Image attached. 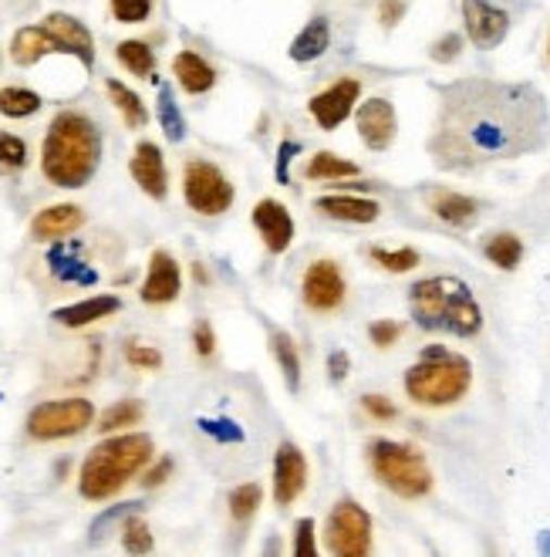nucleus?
I'll use <instances>...</instances> for the list:
<instances>
[{"label": "nucleus", "mask_w": 550, "mask_h": 557, "mask_svg": "<svg viewBox=\"0 0 550 557\" xmlns=\"http://www.w3.org/2000/svg\"><path fill=\"white\" fill-rule=\"evenodd\" d=\"M550 139V109L527 82L463 78L439 91L429 152L439 170L470 173L500 159H521Z\"/></svg>", "instance_id": "nucleus-1"}, {"label": "nucleus", "mask_w": 550, "mask_h": 557, "mask_svg": "<svg viewBox=\"0 0 550 557\" xmlns=\"http://www.w3.org/2000/svg\"><path fill=\"white\" fill-rule=\"evenodd\" d=\"M102 136L95 122L82 112H58L48 125L41 146V173L61 189H82L99 173Z\"/></svg>", "instance_id": "nucleus-2"}, {"label": "nucleus", "mask_w": 550, "mask_h": 557, "mask_svg": "<svg viewBox=\"0 0 550 557\" xmlns=\"http://www.w3.org/2000/svg\"><path fill=\"white\" fill-rule=\"evenodd\" d=\"M412 321L426 332H442L457 338H473L483 332V311L473 290L460 277H426L409 287Z\"/></svg>", "instance_id": "nucleus-3"}, {"label": "nucleus", "mask_w": 550, "mask_h": 557, "mask_svg": "<svg viewBox=\"0 0 550 557\" xmlns=\"http://www.w3.org/2000/svg\"><path fill=\"white\" fill-rule=\"evenodd\" d=\"M152 463V436L146 433H122L112 440H102L95 446L78 473V494L91 504L112 500L122 494L125 483H133L136 473H142Z\"/></svg>", "instance_id": "nucleus-4"}, {"label": "nucleus", "mask_w": 550, "mask_h": 557, "mask_svg": "<svg viewBox=\"0 0 550 557\" xmlns=\"http://www.w3.org/2000/svg\"><path fill=\"white\" fill-rule=\"evenodd\" d=\"M473 385V366L470 358L449 351L442 345H429L418 362L405 372V396L415 406L442 409L460 403Z\"/></svg>", "instance_id": "nucleus-5"}, {"label": "nucleus", "mask_w": 550, "mask_h": 557, "mask_svg": "<svg viewBox=\"0 0 550 557\" xmlns=\"http://www.w3.org/2000/svg\"><path fill=\"white\" fill-rule=\"evenodd\" d=\"M368 460H372V473L378 476V483L388 486L402 500H418L433 490V470L426 463V456L409 443L375 440L368 446Z\"/></svg>", "instance_id": "nucleus-6"}, {"label": "nucleus", "mask_w": 550, "mask_h": 557, "mask_svg": "<svg viewBox=\"0 0 550 557\" xmlns=\"http://www.w3.org/2000/svg\"><path fill=\"white\" fill-rule=\"evenodd\" d=\"M183 196L186 207L200 216H223L234 207V183L223 176L220 166L207 159H189L183 170Z\"/></svg>", "instance_id": "nucleus-7"}, {"label": "nucleus", "mask_w": 550, "mask_h": 557, "mask_svg": "<svg viewBox=\"0 0 550 557\" xmlns=\"http://www.w3.org/2000/svg\"><path fill=\"white\" fill-rule=\"evenodd\" d=\"M91 422H95V406L88 399H54V403H41L30 409L27 436L41 443H54V440L85 433Z\"/></svg>", "instance_id": "nucleus-8"}, {"label": "nucleus", "mask_w": 550, "mask_h": 557, "mask_svg": "<svg viewBox=\"0 0 550 557\" xmlns=\"http://www.w3.org/2000/svg\"><path fill=\"white\" fill-rule=\"evenodd\" d=\"M325 550L335 557H365L372 550V517L362 504L338 500L325 523Z\"/></svg>", "instance_id": "nucleus-9"}, {"label": "nucleus", "mask_w": 550, "mask_h": 557, "mask_svg": "<svg viewBox=\"0 0 550 557\" xmlns=\"http://www.w3.org/2000/svg\"><path fill=\"white\" fill-rule=\"evenodd\" d=\"M345 274L335 260H314V264L304 271V281H301V298L311 311H338L345 305Z\"/></svg>", "instance_id": "nucleus-10"}, {"label": "nucleus", "mask_w": 550, "mask_h": 557, "mask_svg": "<svg viewBox=\"0 0 550 557\" xmlns=\"http://www.w3.org/2000/svg\"><path fill=\"white\" fill-rule=\"evenodd\" d=\"M463 24L466 38L483 51L503 45V38L510 35V14L490 0H463Z\"/></svg>", "instance_id": "nucleus-11"}, {"label": "nucleus", "mask_w": 550, "mask_h": 557, "mask_svg": "<svg viewBox=\"0 0 550 557\" xmlns=\"http://www.w3.org/2000/svg\"><path fill=\"white\" fill-rule=\"evenodd\" d=\"M48 274L64 284V287H91L99 284V271H95L88 260H85V244L78 240H54V247L45 257Z\"/></svg>", "instance_id": "nucleus-12"}, {"label": "nucleus", "mask_w": 550, "mask_h": 557, "mask_svg": "<svg viewBox=\"0 0 550 557\" xmlns=\"http://www.w3.org/2000/svg\"><path fill=\"white\" fill-rule=\"evenodd\" d=\"M359 98H362L359 78H338L325 91H317L311 102H308V109H311L314 122L332 133V128H338L354 112V102H359Z\"/></svg>", "instance_id": "nucleus-13"}, {"label": "nucleus", "mask_w": 550, "mask_h": 557, "mask_svg": "<svg viewBox=\"0 0 550 557\" xmlns=\"http://www.w3.org/2000/svg\"><path fill=\"white\" fill-rule=\"evenodd\" d=\"M308 486V460L295 443H280L274 456V500L277 507H290Z\"/></svg>", "instance_id": "nucleus-14"}, {"label": "nucleus", "mask_w": 550, "mask_h": 557, "mask_svg": "<svg viewBox=\"0 0 550 557\" xmlns=\"http://www.w3.org/2000/svg\"><path fill=\"white\" fill-rule=\"evenodd\" d=\"M179 290H183V277H179V264H176V257L170 250H152L149 257V274L139 287V298L146 305H170L179 298Z\"/></svg>", "instance_id": "nucleus-15"}, {"label": "nucleus", "mask_w": 550, "mask_h": 557, "mask_svg": "<svg viewBox=\"0 0 550 557\" xmlns=\"http://www.w3.org/2000/svg\"><path fill=\"white\" fill-rule=\"evenodd\" d=\"M354 122H359L362 143L375 152H385L392 146L396 128H399L396 109H392V102H385V98H368V102H362L359 112H354Z\"/></svg>", "instance_id": "nucleus-16"}, {"label": "nucleus", "mask_w": 550, "mask_h": 557, "mask_svg": "<svg viewBox=\"0 0 550 557\" xmlns=\"http://www.w3.org/2000/svg\"><path fill=\"white\" fill-rule=\"evenodd\" d=\"M128 173H133V180L139 183V189L146 196H152V200H166V193H170L166 159H163V149H159L155 143L142 139L136 146V156H133V162H128Z\"/></svg>", "instance_id": "nucleus-17"}, {"label": "nucleus", "mask_w": 550, "mask_h": 557, "mask_svg": "<svg viewBox=\"0 0 550 557\" xmlns=\"http://www.w3.org/2000/svg\"><path fill=\"white\" fill-rule=\"evenodd\" d=\"M253 226L271 253H284L290 240H295V220H290L287 207L277 200H261L253 207Z\"/></svg>", "instance_id": "nucleus-18"}, {"label": "nucleus", "mask_w": 550, "mask_h": 557, "mask_svg": "<svg viewBox=\"0 0 550 557\" xmlns=\"http://www.w3.org/2000/svg\"><path fill=\"white\" fill-rule=\"evenodd\" d=\"M85 226V210L75 203H54L48 210H41L35 220H30V240H64L72 237L75 231Z\"/></svg>", "instance_id": "nucleus-19"}, {"label": "nucleus", "mask_w": 550, "mask_h": 557, "mask_svg": "<svg viewBox=\"0 0 550 557\" xmlns=\"http://www.w3.org/2000/svg\"><path fill=\"white\" fill-rule=\"evenodd\" d=\"M45 27L61 41L64 54H75L85 64V69H91V64H95V38H91V30L78 17L54 11V14L45 17Z\"/></svg>", "instance_id": "nucleus-20"}, {"label": "nucleus", "mask_w": 550, "mask_h": 557, "mask_svg": "<svg viewBox=\"0 0 550 557\" xmlns=\"http://www.w3.org/2000/svg\"><path fill=\"white\" fill-rule=\"evenodd\" d=\"M48 54H64V48L45 24L21 27L11 38V58H14V64H21V69H30V64H38Z\"/></svg>", "instance_id": "nucleus-21"}, {"label": "nucleus", "mask_w": 550, "mask_h": 557, "mask_svg": "<svg viewBox=\"0 0 550 557\" xmlns=\"http://www.w3.org/2000/svg\"><path fill=\"white\" fill-rule=\"evenodd\" d=\"M314 210H321L332 220H341V223H375L382 213V207L375 200H365V196H348V193L317 196Z\"/></svg>", "instance_id": "nucleus-22"}, {"label": "nucleus", "mask_w": 550, "mask_h": 557, "mask_svg": "<svg viewBox=\"0 0 550 557\" xmlns=\"http://www.w3.org/2000/svg\"><path fill=\"white\" fill-rule=\"evenodd\" d=\"M173 75L179 82V88L186 95H207L216 85V72L207 58H200L197 51H179L173 58Z\"/></svg>", "instance_id": "nucleus-23"}, {"label": "nucleus", "mask_w": 550, "mask_h": 557, "mask_svg": "<svg viewBox=\"0 0 550 557\" xmlns=\"http://www.w3.org/2000/svg\"><path fill=\"white\" fill-rule=\"evenodd\" d=\"M115 311H122V301L115 298V294H95V298H85L78 305L58 308L54 321L64 324V327H85V324H95L102 318H112Z\"/></svg>", "instance_id": "nucleus-24"}, {"label": "nucleus", "mask_w": 550, "mask_h": 557, "mask_svg": "<svg viewBox=\"0 0 550 557\" xmlns=\"http://www.w3.org/2000/svg\"><path fill=\"white\" fill-rule=\"evenodd\" d=\"M426 200H429V210L449 226H470L479 213L476 200H470L463 193H452V189H429Z\"/></svg>", "instance_id": "nucleus-25"}, {"label": "nucleus", "mask_w": 550, "mask_h": 557, "mask_svg": "<svg viewBox=\"0 0 550 557\" xmlns=\"http://www.w3.org/2000/svg\"><path fill=\"white\" fill-rule=\"evenodd\" d=\"M328 45H332V24L325 17H314V21H308V27L295 38V45H290V58H295L298 64L317 61L321 54L328 51Z\"/></svg>", "instance_id": "nucleus-26"}, {"label": "nucleus", "mask_w": 550, "mask_h": 557, "mask_svg": "<svg viewBox=\"0 0 550 557\" xmlns=\"http://www.w3.org/2000/svg\"><path fill=\"white\" fill-rule=\"evenodd\" d=\"M105 91H109V98H112V106L118 109V115L125 119V125L128 128H142L146 122H149V109H146V102L142 98L128 88V85H122L118 78H109L105 82Z\"/></svg>", "instance_id": "nucleus-27"}, {"label": "nucleus", "mask_w": 550, "mask_h": 557, "mask_svg": "<svg viewBox=\"0 0 550 557\" xmlns=\"http://www.w3.org/2000/svg\"><path fill=\"white\" fill-rule=\"evenodd\" d=\"M271 351L277 358V366L284 372V382L290 392L301 388V358H298V348H295V338H290L287 332H274L271 335Z\"/></svg>", "instance_id": "nucleus-28"}, {"label": "nucleus", "mask_w": 550, "mask_h": 557, "mask_svg": "<svg viewBox=\"0 0 550 557\" xmlns=\"http://www.w3.org/2000/svg\"><path fill=\"white\" fill-rule=\"evenodd\" d=\"M118 64L136 78H155V54L146 41H122L115 48Z\"/></svg>", "instance_id": "nucleus-29"}, {"label": "nucleus", "mask_w": 550, "mask_h": 557, "mask_svg": "<svg viewBox=\"0 0 550 557\" xmlns=\"http://www.w3.org/2000/svg\"><path fill=\"white\" fill-rule=\"evenodd\" d=\"M483 253H487V260L500 271H516V264L524 260V240L516 234H493L483 244Z\"/></svg>", "instance_id": "nucleus-30"}, {"label": "nucleus", "mask_w": 550, "mask_h": 557, "mask_svg": "<svg viewBox=\"0 0 550 557\" xmlns=\"http://www.w3.org/2000/svg\"><path fill=\"white\" fill-rule=\"evenodd\" d=\"M304 176L321 183V180H351V176H359V166L335 152H317L308 159V166H304Z\"/></svg>", "instance_id": "nucleus-31"}, {"label": "nucleus", "mask_w": 550, "mask_h": 557, "mask_svg": "<svg viewBox=\"0 0 550 557\" xmlns=\"http://www.w3.org/2000/svg\"><path fill=\"white\" fill-rule=\"evenodd\" d=\"M41 95L38 91H30V88H0V115H8V119H30L35 112H41Z\"/></svg>", "instance_id": "nucleus-32"}, {"label": "nucleus", "mask_w": 550, "mask_h": 557, "mask_svg": "<svg viewBox=\"0 0 550 557\" xmlns=\"http://www.w3.org/2000/svg\"><path fill=\"white\" fill-rule=\"evenodd\" d=\"M159 125H163V133L170 143H183L186 139V119L176 106V98H173V88L170 85H159Z\"/></svg>", "instance_id": "nucleus-33"}, {"label": "nucleus", "mask_w": 550, "mask_h": 557, "mask_svg": "<svg viewBox=\"0 0 550 557\" xmlns=\"http://www.w3.org/2000/svg\"><path fill=\"white\" fill-rule=\"evenodd\" d=\"M139 422H142V403H136V399H122V403L109 406V409L99 416V425H95V430L109 436V433L128 430V425H139Z\"/></svg>", "instance_id": "nucleus-34"}, {"label": "nucleus", "mask_w": 550, "mask_h": 557, "mask_svg": "<svg viewBox=\"0 0 550 557\" xmlns=\"http://www.w3.org/2000/svg\"><path fill=\"white\" fill-rule=\"evenodd\" d=\"M261 500H264V494H261V486H257V483L234 486V494H230V517L237 523H247L257 513V507H261Z\"/></svg>", "instance_id": "nucleus-35"}, {"label": "nucleus", "mask_w": 550, "mask_h": 557, "mask_svg": "<svg viewBox=\"0 0 550 557\" xmlns=\"http://www.w3.org/2000/svg\"><path fill=\"white\" fill-rule=\"evenodd\" d=\"M122 547L128 554H146L152 550V531H149V523L136 513H128L125 523H122Z\"/></svg>", "instance_id": "nucleus-36"}, {"label": "nucleus", "mask_w": 550, "mask_h": 557, "mask_svg": "<svg viewBox=\"0 0 550 557\" xmlns=\"http://www.w3.org/2000/svg\"><path fill=\"white\" fill-rule=\"evenodd\" d=\"M372 260L378 268L392 271V274H405L418 268V250L402 247V250H385V247H372Z\"/></svg>", "instance_id": "nucleus-37"}, {"label": "nucleus", "mask_w": 550, "mask_h": 557, "mask_svg": "<svg viewBox=\"0 0 550 557\" xmlns=\"http://www.w3.org/2000/svg\"><path fill=\"white\" fill-rule=\"evenodd\" d=\"M0 166L4 170H24L27 166V143L4 133V128H0Z\"/></svg>", "instance_id": "nucleus-38"}, {"label": "nucleus", "mask_w": 550, "mask_h": 557, "mask_svg": "<svg viewBox=\"0 0 550 557\" xmlns=\"http://www.w3.org/2000/svg\"><path fill=\"white\" fill-rule=\"evenodd\" d=\"M109 8L118 24H142L152 14V0H109Z\"/></svg>", "instance_id": "nucleus-39"}, {"label": "nucleus", "mask_w": 550, "mask_h": 557, "mask_svg": "<svg viewBox=\"0 0 550 557\" xmlns=\"http://www.w3.org/2000/svg\"><path fill=\"white\" fill-rule=\"evenodd\" d=\"M125 362L133 369H142V372H155V369H163V355H159L152 345L128 342L125 345Z\"/></svg>", "instance_id": "nucleus-40"}, {"label": "nucleus", "mask_w": 550, "mask_h": 557, "mask_svg": "<svg viewBox=\"0 0 550 557\" xmlns=\"http://www.w3.org/2000/svg\"><path fill=\"white\" fill-rule=\"evenodd\" d=\"M200 430L220 443H243V430L237 422H226V419H203L200 422Z\"/></svg>", "instance_id": "nucleus-41"}, {"label": "nucleus", "mask_w": 550, "mask_h": 557, "mask_svg": "<svg viewBox=\"0 0 550 557\" xmlns=\"http://www.w3.org/2000/svg\"><path fill=\"white\" fill-rule=\"evenodd\" d=\"M460 51H463V38L460 35H452V30H449V35H442L436 45H433V61L436 64H449V61H457L460 58Z\"/></svg>", "instance_id": "nucleus-42"}, {"label": "nucleus", "mask_w": 550, "mask_h": 557, "mask_svg": "<svg viewBox=\"0 0 550 557\" xmlns=\"http://www.w3.org/2000/svg\"><path fill=\"white\" fill-rule=\"evenodd\" d=\"M295 554L298 557H314L317 554V544H314V520H298L295 528Z\"/></svg>", "instance_id": "nucleus-43"}, {"label": "nucleus", "mask_w": 550, "mask_h": 557, "mask_svg": "<svg viewBox=\"0 0 550 557\" xmlns=\"http://www.w3.org/2000/svg\"><path fill=\"white\" fill-rule=\"evenodd\" d=\"M368 335H372V342H375L378 348H388V345H396V342H399L402 324H396V321H375V324L368 327Z\"/></svg>", "instance_id": "nucleus-44"}, {"label": "nucleus", "mask_w": 550, "mask_h": 557, "mask_svg": "<svg viewBox=\"0 0 550 557\" xmlns=\"http://www.w3.org/2000/svg\"><path fill=\"white\" fill-rule=\"evenodd\" d=\"M192 348H197L200 358H210L216 351V335H213V327L207 321H200L197 327H192Z\"/></svg>", "instance_id": "nucleus-45"}, {"label": "nucleus", "mask_w": 550, "mask_h": 557, "mask_svg": "<svg viewBox=\"0 0 550 557\" xmlns=\"http://www.w3.org/2000/svg\"><path fill=\"white\" fill-rule=\"evenodd\" d=\"M362 406H365V412H368L372 419H378V422H392V419L399 416V409H396L392 403H388L385 396H365Z\"/></svg>", "instance_id": "nucleus-46"}, {"label": "nucleus", "mask_w": 550, "mask_h": 557, "mask_svg": "<svg viewBox=\"0 0 550 557\" xmlns=\"http://www.w3.org/2000/svg\"><path fill=\"white\" fill-rule=\"evenodd\" d=\"M173 476V460H170V456H163V460H155L149 470H146V476H142V486H163L166 480Z\"/></svg>", "instance_id": "nucleus-47"}, {"label": "nucleus", "mask_w": 550, "mask_h": 557, "mask_svg": "<svg viewBox=\"0 0 550 557\" xmlns=\"http://www.w3.org/2000/svg\"><path fill=\"white\" fill-rule=\"evenodd\" d=\"M298 152H301V143H295V139H290V143L284 139L280 143V149H277V183H284V186L290 183L287 180V166H290V159H295Z\"/></svg>", "instance_id": "nucleus-48"}, {"label": "nucleus", "mask_w": 550, "mask_h": 557, "mask_svg": "<svg viewBox=\"0 0 550 557\" xmlns=\"http://www.w3.org/2000/svg\"><path fill=\"white\" fill-rule=\"evenodd\" d=\"M405 14V4L402 0H382V8H378V21L382 27H396Z\"/></svg>", "instance_id": "nucleus-49"}, {"label": "nucleus", "mask_w": 550, "mask_h": 557, "mask_svg": "<svg viewBox=\"0 0 550 557\" xmlns=\"http://www.w3.org/2000/svg\"><path fill=\"white\" fill-rule=\"evenodd\" d=\"M348 369H351V358L345 351H332L328 355V375H332V382H341L348 375Z\"/></svg>", "instance_id": "nucleus-50"}, {"label": "nucleus", "mask_w": 550, "mask_h": 557, "mask_svg": "<svg viewBox=\"0 0 550 557\" xmlns=\"http://www.w3.org/2000/svg\"><path fill=\"white\" fill-rule=\"evenodd\" d=\"M537 547H540L543 554H550V531H543V534H540V541H537Z\"/></svg>", "instance_id": "nucleus-51"}]
</instances>
